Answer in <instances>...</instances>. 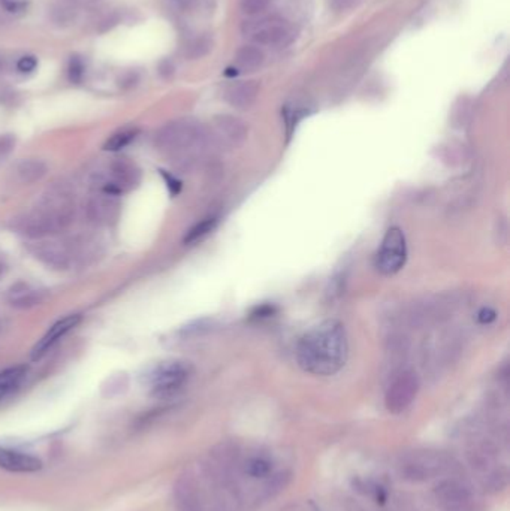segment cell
Here are the masks:
<instances>
[{"instance_id":"6da1fadb","label":"cell","mask_w":510,"mask_h":511,"mask_svg":"<svg viewBox=\"0 0 510 511\" xmlns=\"http://www.w3.org/2000/svg\"><path fill=\"white\" fill-rule=\"evenodd\" d=\"M348 344L346 329L337 320H325L308 331L297 345L298 365L308 374L329 377L346 365Z\"/></svg>"},{"instance_id":"7a4b0ae2","label":"cell","mask_w":510,"mask_h":511,"mask_svg":"<svg viewBox=\"0 0 510 511\" xmlns=\"http://www.w3.org/2000/svg\"><path fill=\"white\" fill-rule=\"evenodd\" d=\"M211 141V134L193 120H177L168 123L156 134L160 151L183 161L203 156Z\"/></svg>"},{"instance_id":"3957f363","label":"cell","mask_w":510,"mask_h":511,"mask_svg":"<svg viewBox=\"0 0 510 511\" xmlns=\"http://www.w3.org/2000/svg\"><path fill=\"white\" fill-rule=\"evenodd\" d=\"M192 367L184 360H168L159 363L150 374L147 381L152 386V394L156 398H171L177 395L191 379Z\"/></svg>"},{"instance_id":"277c9868","label":"cell","mask_w":510,"mask_h":511,"mask_svg":"<svg viewBox=\"0 0 510 511\" xmlns=\"http://www.w3.org/2000/svg\"><path fill=\"white\" fill-rule=\"evenodd\" d=\"M406 236L400 227H391L383 236L378 258H375V268L383 275H394L406 265Z\"/></svg>"},{"instance_id":"5b68a950","label":"cell","mask_w":510,"mask_h":511,"mask_svg":"<svg viewBox=\"0 0 510 511\" xmlns=\"http://www.w3.org/2000/svg\"><path fill=\"white\" fill-rule=\"evenodd\" d=\"M419 377L414 371H400L389 384L385 395V406L389 413L400 414L407 410L419 392Z\"/></svg>"},{"instance_id":"8992f818","label":"cell","mask_w":510,"mask_h":511,"mask_svg":"<svg viewBox=\"0 0 510 511\" xmlns=\"http://www.w3.org/2000/svg\"><path fill=\"white\" fill-rule=\"evenodd\" d=\"M244 33L254 44L277 47L285 45L292 39V27L283 18L268 17L256 21H249L244 25Z\"/></svg>"},{"instance_id":"52a82bcc","label":"cell","mask_w":510,"mask_h":511,"mask_svg":"<svg viewBox=\"0 0 510 511\" xmlns=\"http://www.w3.org/2000/svg\"><path fill=\"white\" fill-rule=\"evenodd\" d=\"M460 336L453 331H438L434 332L425 341L424 357L425 365L431 368H441L448 365L450 360L460 352Z\"/></svg>"},{"instance_id":"ba28073f","label":"cell","mask_w":510,"mask_h":511,"mask_svg":"<svg viewBox=\"0 0 510 511\" xmlns=\"http://www.w3.org/2000/svg\"><path fill=\"white\" fill-rule=\"evenodd\" d=\"M140 180L141 172L132 161H129L128 159H117L111 165L110 178L105 180L101 185V192L118 196L135 188Z\"/></svg>"},{"instance_id":"9c48e42d","label":"cell","mask_w":510,"mask_h":511,"mask_svg":"<svg viewBox=\"0 0 510 511\" xmlns=\"http://www.w3.org/2000/svg\"><path fill=\"white\" fill-rule=\"evenodd\" d=\"M249 127L243 120L234 115H219L214 118V138L227 148H238L247 139Z\"/></svg>"},{"instance_id":"30bf717a","label":"cell","mask_w":510,"mask_h":511,"mask_svg":"<svg viewBox=\"0 0 510 511\" xmlns=\"http://www.w3.org/2000/svg\"><path fill=\"white\" fill-rule=\"evenodd\" d=\"M120 204L117 196L108 193H98L93 196L87 204V215L96 224H110L118 215Z\"/></svg>"},{"instance_id":"8fae6325","label":"cell","mask_w":510,"mask_h":511,"mask_svg":"<svg viewBox=\"0 0 510 511\" xmlns=\"http://www.w3.org/2000/svg\"><path fill=\"white\" fill-rule=\"evenodd\" d=\"M0 468L9 471V473H36L42 468V462L38 457L23 453L14 449L0 447Z\"/></svg>"},{"instance_id":"7c38bea8","label":"cell","mask_w":510,"mask_h":511,"mask_svg":"<svg viewBox=\"0 0 510 511\" xmlns=\"http://www.w3.org/2000/svg\"><path fill=\"white\" fill-rule=\"evenodd\" d=\"M79 320H81V317H79L78 314H75V316H69V317H66V318L57 321L56 325L52 326L42 336V340H39L36 343V345L32 350V359L33 360L42 359L50 352V348L52 345H55L60 338H63L66 333H68L71 329H74L78 325Z\"/></svg>"},{"instance_id":"4fadbf2b","label":"cell","mask_w":510,"mask_h":511,"mask_svg":"<svg viewBox=\"0 0 510 511\" xmlns=\"http://www.w3.org/2000/svg\"><path fill=\"white\" fill-rule=\"evenodd\" d=\"M35 258L44 262L47 266L52 269H66L69 266L71 254L66 250L64 246L59 244L55 241H47V242H39L33 250Z\"/></svg>"},{"instance_id":"5bb4252c","label":"cell","mask_w":510,"mask_h":511,"mask_svg":"<svg viewBox=\"0 0 510 511\" xmlns=\"http://www.w3.org/2000/svg\"><path fill=\"white\" fill-rule=\"evenodd\" d=\"M226 101L238 110H247L259 96V84L256 81H241L226 90Z\"/></svg>"},{"instance_id":"9a60e30c","label":"cell","mask_w":510,"mask_h":511,"mask_svg":"<svg viewBox=\"0 0 510 511\" xmlns=\"http://www.w3.org/2000/svg\"><path fill=\"white\" fill-rule=\"evenodd\" d=\"M44 301V293L41 290L32 289L30 286L18 282L9 292V302L16 308H32Z\"/></svg>"},{"instance_id":"2e32d148","label":"cell","mask_w":510,"mask_h":511,"mask_svg":"<svg viewBox=\"0 0 510 511\" xmlns=\"http://www.w3.org/2000/svg\"><path fill=\"white\" fill-rule=\"evenodd\" d=\"M26 374H28L26 367H14L0 372V402L17 392L26 379Z\"/></svg>"},{"instance_id":"e0dca14e","label":"cell","mask_w":510,"mask_h":511,"mask_svg":"<svg viewBox=\"0 0 510 511\" xmlns=\"http://www.w3.org/2000/svg\"><path fill=\"white\" fill-rule=\"evenodd\" d=\"M235 60L238 67H241L243 71H256L264 64L265 56L261 48L254 45H246L238 50Z\"/></svg>"},{"instance_id":"ac0fdd59","label":"cell","mask_w":510,"mask_h":511,"mask_svg":"<svg viewBox=\"0 0 510 511\" xmlns=\"http://www.w3.org/2000/svg\"><path fill=\"white\" fill-rule=\"evenodd\" d=\"M47 173V166L42 160L38 159H29L24 160L17 168V175L21 183L24 184H32L41 180Z\"/></svg>"},{"instance_id":"d6986e66","label":"cell","mask_w":510,"mask_h":511,"mask_svg":"<svg viewBox=\"0 0 510 511\" xmlns=\"http://www.w3.org/2000/svg\"><path fill=\"white\" fill-rule=\"evenodd\" d=\"M271 471H273V462L270 461V457H266L264 454L250 456L244 464V473L250 478H256V480L265 478L271 474Z\"/></svg>"},{"instance_id":"ffe728a7","label":"cell","mask_w":510,"mask_h":511,"mask_svg":"<svg viewBox=\"0 0 510 511\" xmlns=\"http://www.w3.org/2000/svg\"><path fill=\"white\" fill-rule=\"evenodd\" d=\"M140 130L133 129V127H128L123 130H118L117 133H114L113 137L108 138V141L105 142L103 150L106 151H120L123 150L125 147H128L130 142H133L137 139Z\"/></svg>"},{"instance_id":"44dd1931","label":"cell","mask_w":510,"mask_h":511,"mask_svg":"<svg viewBox=\"0 0 510 511\" xmlns=\"http://www.w3.org/2000/svg\"><path fill=\"white\" fill-rule=\"evenodd\" d=\"M217 222L219 220L216 217H207L203 222L195 224L184 236V244H196L198 241H203L207 235H210L214 231V227L217 226Z\"/></svg>"},{"instance_id":"7402d4cb","label":"cell","mask_w":510,"mask_h":511,"mask_svg":"<svg viewBox=\"0 0 510 511\" xmlns=\"http://www.w3.org/2000/svg\"><path fill=\"white\" fill-rule=\"evenodd\" d=\"M51 18L57 25H69L76 18V11L72 5L68 4H59L51 11Z\"/></svg>"},{"instance_id":"603a6c76","label":"cell","mask_w":510,"mask_h":511,"mask_svg":"<svg viewBox=\"0 0 510 511\" xmlns=\"http://www.w3.org/2000/svg\"><path fill=\"white\" fill-rule=\"evenodd\" d=\"M211 47H212L211 39L207 38V36H200V38L195 39L189 47H187L186 54H187V57H189V59H193V60L200 59V57H204L205 54L210 52Z\"/></svg>"},{"instance_id":"cb8c5ba5","label":"cell","mask_w":510,"mask_h":511,"mask_svg":"<svg viewBox=\"0 0 510 511\" xmlns=\"http://www.w3.org/2000/svg\"><path fill=\"white\" fill-rule=\"evenodd\" d=\"M84 63L83 60L79 59L78 56H72L71 60H69V66H68V76H69V81L74 84H79L83 81V76H84Z\"/></svg>"},{"instance_id":"d4e9b609","label":"cell","mask_w":510,"mask_h":511,"mask_svg":"<svg viewBox=\"0 0 510 511\" xmlns=\"http://www.w3.org/2000/svg\"><path fill=\"white\" fill-rule=\"evenodd\" d=\"M270 2L271 0H241V9L249 16H256L270 5Z\"/></svg>"},{"instance_id":"484cf974","label":"cell","mask_w":510,"mask_h":511,"mask_svg":"<svg viewBox=\"0 0 510 511\" xmlns=\"http://www.w3.org/2000/svg\"><path fill=\"white\" fill-rule=\"evenodd\" d=\"M36 66H38L36 57H33V56H24V57H21V59L18 60L17 69H18L20 72H23V74H30V72H33V71L36 69Z\"/></svg>"},{"instance_id":"4316f807","label":"cell","mask_w":510,"mask_h":511,"mask_svg":"<svg viewBox=\"0 0 510 511\" xmlns=\"http://www.w3.org/2000/svg\"><path fill=\"white\" fill-rule=\"evenodd\" d=\"M120 23V16L117 12H113L110 13V16H106L101 23H99V32L101 33H106L108 30L114 29V27Z\"/></svg>"},{"instance_id":"83f0119b","label":"cell","mask_w":510,"mask_h":511,"mask_svg":"<svg viewBox=\"0 0 510 511\" xmlns=\"http://www.w3.org/2000/svg\"><path fill=\"white\" fill-rule=\"evenodd\" d=\"M16 145V139L11 137V134H5V137L0 138V159H4L11 153L12 148Z\"/></svg>"},{"instance_id":"f1b7e54d","label":"cell","mask_w":510,"mask_h":511,"mask_svg":"<svg viewBox=\"0 0 510 511\" xmlns=\"http://www.w3.org/2000/svg\"><path fill=\"white\" fill-rule=\"evenodd\" d=\"M477 318L480 323H483V325H488V323L495 320V313L491 308H483L482 311L477 314Z\"/></svg>"},{"instance_id":"f546056e","label":"cell","mask_w":510,"mask_h":511,"mask_svg":"<svg viewBox=\"0 0 510 511\" xmlns=\"http://www.w3.org/2000/svg\"><path fill=\"white\" fill-rule=\"evenodd\" d=\"M159 74L162 75L164 78H169L172 74H174V66L171 62L168 60H164L162 63L159 64Z\"/></svg>"},{"instance_id":"4dcf8cb0","label":"cell","mask_w":510,"mask_h":511,"mask_svg":"<svg viewBox=\"0 0 510 511\" xmlns=\"http://www.w3.org/2000/svg\"><path fill=\"white\" fill-rule=\"evenodd\" d=\"M164 177H165L166 181H168V187L171 188V192H172L174 195H177V193L180 192V188H181V183H180L178 180H176V178H172L171 175H168V173H165V172H164Z\"/></svg>"},{"instance_id":"1f68e13d","label":"cell","mask_w":510,"mask_h":511,"mask_svg":"<svg viewBox=\"0 0 510 511\" xmlns=\"http://www.w3.org/2000/svg\"><path fill=\"white\" fill-rule=\"evenodd\" d=\"M4 271H5V265H4V263H0V275L4 274Z\"/></svg>"},{"instance_id":"d6a6232c","label":"cell","mask_w":510,"mask_h":511,"mask_svg":"<svg viewBox=\"0 0 510 511\" xmlns=\"http://www.w3.org/2000/svg\"><path fill=\"white\" fill-rule=\"evenodd\" d=\"M86 2H89V4H95V2H99V0H86Z\"/></svg>"},{"instance_id":"836d02e7","label":"cell","mask_w":510,"mask_h":511,"mask_svg":"<svg viewBox=\"0 0 510 511\" xmlns=\"http://www.w3.org/2000/svg\"><path fill=\"white\" fill-rule=\"evenodd\" d=\"M177 2H181V0H177Z\"/></svg>"}]
</instances>
